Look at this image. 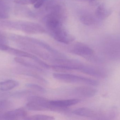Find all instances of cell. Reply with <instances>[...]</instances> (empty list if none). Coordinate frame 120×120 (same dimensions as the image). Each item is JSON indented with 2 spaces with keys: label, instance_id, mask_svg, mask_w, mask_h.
<instances>
[{
  "label": "cell",
  "instance_id": "1",
  "mask_svg": "<svg viewBox=\"0 0 120 120\" xmlns=\"http://www.w3.org/2000/svg\"><path fill=\"white\" fill-rule=\"evenodd\" d=\"M28 102L26 105L27 108L30 111H63V110L56 108L50 104V101L47 99L36 96L29 97L27 98Z\"/></svg>",
  "mask_w": 120,
  "mask_h": 120
},
{
  "label": "cell",
  "instance_id": "2",
  "mask_svg": "<svg viewBox=\"0 0 120 120\" xmlns=\"http://www.w3.org/2000/svg\"><path fill=\"white\" fill-rule=\"evenodd\" d=\"M53 76L56 79L69 83H83L92 86L99 84V82L96 80L72 74L55 73Z\"/></svg>",
  "mask_w": 120,
  "mask_h": 120
},
{
  "label": "cell",
  "instance_id": "3",
  "mask_svg": "<svg viewBox=\"0 0 120 120\" xmlns=\"http://www.w3.org/2000/svg\"><path fill=\"white\" fill-rule=\"evenodd\" d=\"M2 51L8 52L12 55L17 56L18 57L28 58L32 59L37 64H39L44 68L49 69L50 67V65L47 64L46 63L43 61L37 56L24 51L18 50V49L11 48L7 45H5L4 46L2 49Z\"/></svg>",
  "mask_w": 120,
  "mask_h": 120
},
{
  "label": "cell",
  "instance_id": "4",
  "mask_svg": "<svg viewBox=\"0 0 120 120\" xmlns=\"http://www.w3.org/2000/svg\"><path fill=\"white\" fill-rule=\"evenodd\" d=\"M70 52L75 55L79 56L89 60H91L94 58V50L88 46L83 44H77L71 50Z\"/></svg>",
  "mask_w": 120,
  "mask_h": 120
},
{
  "label": "cell",
  "instance_id": "5",
  "mask_svg": "<svg viewBox=\"0 0 120 120\" xmlns=\"http://www.w3.org/2000/svg\"><path fill=\"white\" fill-rule=\"evenodd\" d=\"M51 35L56 41L68 44L74 41L75 37L68 34L65 30L62 28V26L51 32Z\"/></svg>",
  "mask_w": 120,
  "mask_h": 120
},
{
  "label": "cell",
  "instance_id": "6",
  "mask_svg": "<svg viewBox=\"0 0 120 120\" xmlns=\"http://www.w3.org/2000/svg\"><path fill=\"white\" fill-rule=\"evenodd\" d=\"M27 113L23 108H20L13 111L0 112V120H17L25 118L27 117Z\"/></svg>",
  "mask_w": 120,
  "mask_h": 120
},
{
  "label": "cell",
  "instance_id": "7",
  "mask_svg": "<svg viewBox=\"0 0 120 120\" xmlns=\"http://www.w3.org/2000/svg\"><path fill=\"white\" fill-rule=\"evenodd\" d=\"M22 30L29 34H37L45 32V30L41 25L35 23H23L22 25Z\"/></svg>",
  "mask_w": 120,
  "mask_h": 120
},
{
  "label": "cell",
  "instance_id": "8",
  "mask_svg": "<svg viewBox=\"0 0 120 120\" xmlns=\"http://www.w3.org/2000/svg\"><path fill=\"white\" fill-rule=\"evenodd\" d=\"M73 113L76 115L91 118H97L103 117V113L98 112L94 110L86 108H82L75 109Z\"/></svg>",
  "mask_w": 120,
  "mask_h": 120
},
{
  "label": "cell",
  "instance_id": "9",
  "mask_svg": "<svg viewBox=\"0 0 120 120\" xmlns=\"http://www.w3.org/2000/svg\"><path fill=\"white\" fill-rule=\"evenodd\" d=\"M73 92L75 94L79 96L86 98H90L96 95L97 90L91 87L83 86L75 88Z\"/></svg>",
  "mask_w": 120,
  "mask_h": 120
},
{
  "label": "cell",
  "instance_id": "10",
  "mask_svg": "<svg viewBox=\"0 0 120 120\" xmlns=\"http://www.w3.org/2000/svg\"><path fill=\"white\" fill-rule=\"evenodd\" d=\"M80 101V100L78 99L50 101L51 104L53 106L63 109H65L67 107L77 104Z\"/></svg>",
  "mask_w": 120,
  "mask_h": 120
},
{
  "label": "cell",
  "instance_id": "11",
  "mask_svg": "<svg viewBox=\"0 0 120 120\" xmlns=\"http://www.w3.org/2000/svg\"><path fill=\"white\" fill-rule=\"evenodd\" d=\"M112 13V11L107 8L104 4L100 5L95 11L96 17L100 20H104L108 17Z\"/></svg>",
  "mask_w": 120,
  "mask_h": 120
},
{
  "label": "cell",
  "instance_id": "12",
  "mask_svg": "<svg viewBox=\"0 0 120 120\" xmlns=\"http://www.w3.org/2000/svg\"><path fill=\"white\" fill-rule=\"evenodd\" d=\"M19 85V83L16 80H8L0 82V91H7L11 90Z\"/></svg>",
  "mask_w": 120,
  "mask_h": 120
},
{
  "label": "cell",
  "instance_id": "13",
  "mask_svg": "<svg viewBox=\"0 0 120 120\" xmlns=\"http://www.w3.org/2000/svg\"><path fill=\"white\" fill-rule=\"evenodd\" d=\"M14 60L16 62L19 63V64L22 65L23 66L34 69V70H38V71H40V72L42 71V70L41 68L37 66L36 65L32 63L31 62L29 61H27L25 59L22 58L18 57H16V58H15Z\"/></svg>",
  "mask_w": 120,
  "mask_h": 120
},
{
  "label": "cell",
  "instance_id": "14",
  "mask_svg": "<svg viewBox=\"0 0 120 120\" xmlns=\"http://www.w3.org/2000/svg\"><path fill=\"white\" fill-rule=\"evenodd\" d=\"M80 22L85 25L91 26L94 24L96 22V20L94 18L89 15H82L80 17Z\"/></svg>",
  "mask_w": 120,
  "mask_h": 120
},
{
  "label": "cell",
  "instance_id": "15",
  "mask_svg": "<svg viewBox=\"0 0 120 120\" xmlns=\"http://www.w3.org/2000/svg\"><path fill=\"white\" fill-rule=\"evenodd\" d=\"M55 118L52 116L43 115H37L32 116L30 117H27L25 120H54Z\"/></svg>",
  "mask_w": 120,
  "mask_h": 120
},
{
  "label": "cell",
  "instance_id": "16",
  "mask_svg": "<svg viewBox=\"0 0 120 120\" xmlns=\"http://www.w3.org/2000/svg\"><path fill=\"white\" fill-rule=\"evenodd\" d=\"M26 86L28 88L35 89L36 91L40 92H46V90L43 87L36 84H27L26 85Z\"/></svg>",
  "mask_w": 120,
  "mask_h": 120
},
{
  "label": "cell",
  "instance_id": "17",
  "mask_svg": "<svg viewBox=\"0 0 120 120\" xmlns=\"http://www.w3.org/2000/svg\"><path fill=\"white\" fill-rule=\"evenodd\" d=\"M11 106L10 101L6 100H0V111L9 108Z\"/></svg>",
  "mask_w": 120,
  "mask_h": 120
},
{
  "label": "cell",
  "instance_id": "18",
  "mask_svg": "<svg viewBox=\"0 0 120 120\" xmlns=\"http://www.w3.org/2000/svg\"><path fill=\"white\" fill-rule=\"evenodd\" d=\"M38 0H16L15 2L22 5L34 4Z\"/></svg>",
  "mask_w": 120,
  "mask_h": 120
},
{
  "label": "cell",
  "instance_id": "19",
  "mask_svg": "<svg viewBox=\"0 0 120 120\" xmlns=\"http://www.w3.org/2000/svg\"><path fill=\"white\" fill-rule=\"evenodd\" d=\"M7 41L3 35L0 34V47L2 45H7Z\"/></svg>",
  "mask_w": 120,
  "mask_h": 120
},
{
  "label": "cell",
  "instance_id": "20",
  "mask_svg": "<svg viewBox=\"0 0 120 120\" xmlns=\"http://www.w3.org/2000/svg\"><path fill=\"white\" fill-rule=\"evenodd\" d=\"M44 0H38L34 4V8H39L43 5Z\"/></svg>",
  "mask_w": 120,
  "mask_h": 120
},
{
  "label": "cell",
  "instance_id": "21",
  "mask_svg": "<svg viewBox=\"0 0 120 120\" xmlns=\"http://www.w3.org/2000/svg\"><path fill=\"white\" fill-rule=\"evenodd\" d=\"M72 0L80 1H94L97 0Z\"/></svg>",
  "mask_w": 120,
  "mask_h": 120
}]
</instances>
